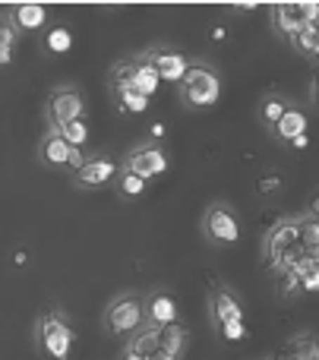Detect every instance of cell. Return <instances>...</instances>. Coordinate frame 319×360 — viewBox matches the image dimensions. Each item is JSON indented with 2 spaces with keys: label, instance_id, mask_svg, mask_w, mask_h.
Instances as JSON below:
<instances>
[{
  "label": "cell",
  "instance_id": "5",
  "mask_svg": "<svg viewBox=\"0 0 319 360\" xmlns=\"http://www.w3.org/2000/svg\"><path fill=\"white\" fill-rule=\"evenodd\" d=\"M177 98H181L183 108H193V111H202V108L219 105L221 98V76L212 63L206 60H193L190 73L183 76V82L177 86Z\"/></svg>",
  "mask_w": 319,
  "mask_h": 360
},
{
  "label": "cell",
  "instance_id": "22",
  "mask_svg": "<svg viewBox=\"0 0 319 360\" xmlns=\"http://www.w3.org/2000/svg\"><path fill=\"white\" fill-rule=\"evenodd\" d=\"M117 184V196L120 199H139L145 193V186H149V180H143L139 174H133V171H120V177L114 180Z\"/></svg>",
  "mask_w": 319,
  "mask_h": 360
},
{
  "label": "cell",
  "instance_id": "29",
  "mask_svg": "<svg viewBox=\"0 0 319 360\" xmlns=\"http://www.w3.org/2000/svg\"><path fill=\"white\" fill-rule=\"evenodd\" d=\"M215 335L221 338V342H244L247 338V323H225L215 329Z\"/></svg>",
  "mask_w": 319,
  "mask_h": 360
},
{
  "label": "cell",
  "instance_id": "12",
  "mask_svg": "<svg viewBox=\"0 0 319 360\" xmlns=\"http://www.w3.org/2000/svg\"><path fill=\"white\" fill-rule=\"evenodd\" d=\"M307 130H310V114L301 105H294L275 127L269 130V136L282 146H294V149H307Z\"/></svg>",
  "mask_w": 319,
  "mask_h": 360
},
{
  "label": "cell",
  "instance_id": "10",
  "mask_svg": "<svg viewBox=\"0 0 319 360\" xmlns=\"http://www.w3.org/2000/svg\"><path fill=\"white\" fill-rule=\"evenodd\" d=\"M143 54L155 63L162 82H174V86H181L183 76H187L190 67H193V60H190L183 51H177L174 44H152V48H145Z\"/></svg>",
  "mask_w": 319,
  "mask_h": 360
},
{
  "label": "cell",
  "instance_id": "18",
  "mask_svg": "<svg viewBox=\"0 0 319 360\" xmlns=\"http://www.w3.org/2000/svg\"><path fill=\"white\" fill-rule=\"evenodd\" d=\"M73 44H76L73 29H70V25H63V22H51L48 29H44V35H41V48L48 51V54H54V57L70 54V51H73Z\"/></svg>",
  "mask_w": 319,
  "mask_h": 360
},
{
  "label": "cell",
  "instance_id": "1",
  "mask_svg": "<svg viewBox=\"0 0 319 360\" xmlns=\"http://www.w3.org/2000/svg\"><path fill=\"white\" fill-rule=\"evenodd\" d=\"M304 256L301 243V215L278 218L263 237V262L272 275H282L288 269H294V262Z\"/></svg>",
  "mask_w": 319,
  "mask_h": 360
},
{
  "label": "cell",
  "instance_id": "33",
  "mask_svg": "<svg viewBox=\"0 0 319 360\" xmlns=\"http://www.w3.org/2000/svg\"><path fill=\"white\" fill-rule=\"evenodd\" d=\"M120 360H149V357L136 354V351H133V348H124V354H120Z\"/></svg>",
  "mask_w": 319,
  "mask_h": 360
},
{
  "label": "cell",
  "instance_id": "8",
  "mask_svg": "<svg viewBox=\"0 0 319 360\" xmlns=\"http://www.w3.org/2000/svg\"><path fill=\"white\" fill-rule=\"evenodd\" d=\"M209 323H212V329H219L225 323H247L244 300L221 281H215L209 288Z\"/></svg>",
  "mask_w": 319,
  "mask_h": 360
},
{
  "label": "cell",
  "instance_id": "25",
  "mask_svg": "<svg viewBox=\"0 0 319 360\" xmlns=\"http://www.w3.org/2000/svg\"><path fill=\"white\" fill-rule=\"evenodd\" d=\"M57 130L63 133V139H67L70 146H76V149H86V143L92 139V130H89V120L79 117V120H70V124L57 127Z\"/></svg>",
  "mask_w": 319,
  "mask_h": 360
},
{
  "label": "cell",
  "instance_id": "17",
  "mask_svg": "<svg viewBox=\"0 0 319 360\" xmlns=\"http://www.w3.org/2000/svg\"><path fill=\"white\" fill-rule=\"evenodd\" d=\"M291 108H294V101L285 98L282 92H266L263 98L256 101V117H259V124L266 127V133H269L272 127L291 111Z\"/></svg>",
  "mask_w": 319,
  "mask_h": 360
},
{
  "label": "cell",
  "instance_id": "11",
  "mask_svg": "<svg viewBox=\"0 0 319 360\" xmlns=\"http://www.w3.org/2000/svg\"><path fill=\"white\" fill-rule=\"evenodd\" d=\"M120 171H124V165L98 152V155H89L86 165L73 174V186H79V190H98V186H108L111 180H117Z\"/></svg>",
  "mask_w": 319,
  "mask_h": 360
},
{
  "label": "cell",
  "instance_id": "6",
  "mask_svg": "<svg viewBox=\"0 0 319 360\" xmlns=\"http://www.w3.org/2000/svg\"><path fill=\"white\" fill-rule=\"evenodd\" d=\"M200 231H202L209 247H219V250L240 243V234H244L237 212H234V205L225 202V199H212V202L202 209Z\"/></svg>",
  "mask_w": 319,
  "mask_h": 360
},
{
  "label": "cell",
  "instance_id": "9",
  "mask_svg": "<svg viewBox=\"0 0 319 360\" xmlns=\"http://www.w3.org/2000/svg\"><path fill=\"white\" fill-rule=\"evenodd\" d=\"M86 117V98L76 86H57L48 95V124L51 127H63L70 120Z\"/></svg>",
  "mask_w": 319,
  "mask_h": 360
},
{
  "label": "cell",
  "instance_id": "2",
  "mask_svg": "<svg viewBox=\"0 0 319 360\" xmlns=\"http://www.w3.org/2000/svg\"><path fill=\"white\" fill-rule=\"evenodd\" d=\"M35 348L44 360H70L76 348V329L57 307H48L35 316Z\"/></svg>",
  "mask_w": 319,
  "mask_h": 360
},
{
  "label": "cell",
  "instance_id": "28",
  "mask_svg": "<svg viewBox=\"0 0 319 360\" xmlns=\"http://www.w3.org/2000/svg\"><path fill=\"white\" fill-rule=\"evenodd\" d=\"M301 243H304V250L319 247V218L307 215V212L301 215Z\"/></svg>",
  "mask_w": 319,
  "mask_h": 360
},
{
  "label": "cell",
  "instance_id": "26",
  "mask_svg": "<svg viewBox=\"0 0 319 360\" xmlns=\"http://www.w3.org/2000/svg\"><path fill=\"white\" fill-rule=\"evenodd\" d=\"M291 48L304 57H319V38H316V25H304L294 38H291Z\"/></svg>",
  "mask_w": 319,
  "mask_h": 360
},
{
  "label": "cell",
  "instance_id": "23",
  "mask_svg": "<svg viewBox=\"0 0 319 360\" xmlns=\"http://www.w3.org/2000/svg\"><path fill=\"white\" fill-rule=\"evenodd\" d=\"M16 41H19V29L4 16V19H0V63H4V67H10V63H13Z\"/></svg>",
  "mask_w": 319,
  "mask_h": 360
},
{
  "label": "cell",
  "instance_id": "21",
  "mask_svg": "<svg viewBox=\"0 0 319 360\" xmlns=\"http://www.w3.org/2000/svg\"><path fill=\"white\" fill-rule=\"evenodd\" d=\"M126 348H133L136 354H143V357L158 354V351H162V326L145 323L143 329H139L136 335H133L130 342H126Z\"/></svg>",
  "mask_w": 319,
  "mask_h": 360
},
{
  "label": "cell",
  "instance_id": "35",
  "mask_svg": "<svg viewBox=\"0 0 319 360\" xmlns=\"http://www.w3.org/2000/svg\"><path fill=\"white\" fill-rule=\"evenodd\" d=\"M263 360H278V357H263Z\"/></svg>",
  "mask_w": 319,
  "mask_h": 360
},
{
  "label": "cell",
  "instance_id": "27",
  "mask_svg": "<svg viewBox=\"0 0 319 360\" xmlns=\"http://www.w3.org/2000/svg\"><path fill=\"white\" fill-rule=\"evenodd\" d=\"M275 285H278V294H282V297H297V294H304V281H301V275H297V269L282 272L275 278Z\"/></svg>",
  "mask_w": 319,
  "mask_h": 360
},
{
  "label": "cell",
  "instance_id": "31",
  "mask_svg": "<svg viewBox=\"0 0 319 360\" xmlns=\"http://www.w3.org/2000/svg\"><path fill=\"white\" fill-rule=\"evenodd\" d=\"M307 215L319 218V190H313V193H310V199H307Z\"/></svg>",
  "mask_w": 319,
  "mask_h": 360
},
{
  "label": "cell",
  "instance_id": "4",
  "mask_svg": "<svg viewBox=\"0 0 319 360\" xmlns=\"http://www.w3.org/2000/svg\"><path fill=\"white\" fill-rule=\"evenodd\" d=\"M158 86H162V76H158L155 63L145 54H133L126 60L114 63L111 73H108V92H143L149 98H155Z\"/></svg>",
  "mask_w": 319,
  "mask_h": 360
},
{
  "label": "cell",
  "instance_id": "3",
  "mask_svg": "<svg viewBox=\"0 0 319 360\" xmlns=\"http://www.w3.org/2000/svg\"><path fill=\"white\" fill-rule=\"evenodd\" d=\"M145 323H149L145 294H139V291L117 294V297L101 310V329H105L111 338H126V342H130Z\"/></svg>",
  "mask_w": 319,
  "mask_h": 360
},
{
  "label": "cell",
  "instance_id": "20",
  "mask_svg": "<svg viewBox=\"0 0 319 360\" xmlns=\"http://www.w3.org/2000/svg\"><path fill=\"white\" fill-rule=\"evenodd\" d=\"M282 360H319V335L313 332H301L288 342Z\"/></svg>",
  "mask_w": 319,
  "mask_h": 360
},
{
  "label": "cell",
  "instance_id": "32",
  "mask_svg": "<svg viewBox=\"0 0 319 360\" xmlns=\"http://www.w3.org/2000/svg\"><path fill=\"white\" fill-rule=\"evenodd\" d=\"M310 105L319 111V73L313 76V82H310Z\"/></svg>",
  "mask_w": 319,
  "mask_h": 360
},
{
  "label": "cell",
  "instance_id": "15",
  "mask_svg": "<svg viewBox=\"0 0 319 360\" xmlns=\"http://www.w3.org/2000/svg\"><path fill=\"white\" fill-rule=\"evenodd\" d=\"M304 25H307V19H304V4H275L272 6V29H275V35L282 38V41L291 44V38H294Z\"/></svg>",
  "mask_w": 319,
  "mask_h": 360
},
{
  "label": "cell",
  "instance_id": "24",
  "mask_svg": "<svg viewBox=\"0 0 319 360\" xmlns=\"http://www.w3.org/2000/svg\"><path fill=\"white\" fill-rule=\"evenodd\" d=\"M111 98L120 114H143V111H149V101H152L149 95H143V92H117V95H111Z\"/></svg>",
  "mask_w": 319,
  "mask_h": 360
},
{
  "label": "cell",
  "instance_id": "34",
  "mask_svg": "<svg viewBox=\"0 0 319 360\" xmlns=\"http://www.w3.org/2000/svg\"><path fill=\"white\" fill-rule=\"evenodd\" d=\"M149 360H177V357H171V354H164V351H158V354H152Z\"/></svg>",
  "mask_w": 319,
  "mask_h": 360
},
{
  "label": "cell",
  "instance_id": "7",
  "mask_svg": "<svg viewBox=\"0 0 319 360\" xmlns=\"http://www.w3.org/2000/svg\"><path fill=\"white\" fill-rule=\"evenodd\" d=\"M124 168L139 174L143 180H155L168 171V149L162 146V139H145V143L133 146L124 158Z\"/></svg>",
  "mask_w": 319,
  "mask_h": 360
},
{
  "label": "cell",
  "instance_id": "14",
  "mask_svg": "<svg viewBox=\"0 0 319 360\" xmlns=\"http://www.w3.org/2000/svg\"><path fill=\"white\" fill-rule=\"evenodd\" d=\"M4 16L10 19L13 25L19 29V35H29V32H44L48 29V6L41 4H16V6H6Z\"/></svg>",
  "mask_w": 319,
  "mask_h": 360
},
{
  "label": "cell",
  "instance_id": "16",
  "mask_svg": "<svg viewBox=\"0 0 319 360\" xmlns=\"http://www.w3.org/2000/svg\"><path fill=\"white\" fill-rule=\"evenodd\" d=\"M145 313H149V323H152V326L181 323V316H177V300H174V294L164 291V288H155V291L145 294Z\"/></svg>",
  "mask_w": 319,
  "mask_h": 360
},
{
  "label": "cell",
  "instance_id": "19",
  "mask_svg": "<svg viewBox=\"0 0 319 360\" xmlns=\"http://www.w3.org/2000/svg\"><path fill=\"white\" fill-rule=\"evenodd\" d=\"M187 345H190V329L183 323L162 326V351H164V354L181 360L183 354H187Z\"/></svg>",
  "mask_w": 319,
  "mask_h": 360
},
{
  "label": "cell",
  "instance_id": "30",
  "mask_svg": "<svg viewBox=\"0 0 319 360\" xmlns=\"http://www.w3.org/2000/svg\"><path fill=\"white\" fill-rule=\"evenodd\" d=\"M278 190H282V177L278 174H266L259 180V193H263V196H272V193H278Z\"/></svg>",
  "mask_w": 319,
  "mask_h": 360
},
{
  "label": "cell",
  "instance_id": "13",
  "mask_svg": "<svg viewBox=\"0 0 319 360\" xmlns=\"http://www.w3.org/2000/svg\"><path fill=\"white\" fill-rule=\"evenodd\" d=\"M73 149H76V146H70L67 139H63V133L57 130V127H48V133H44L41 143H38V162H41V168L67 171Z\"/></svg>",
  "mask_w": 319,
  "mask_h": 360
}]
</instances>
